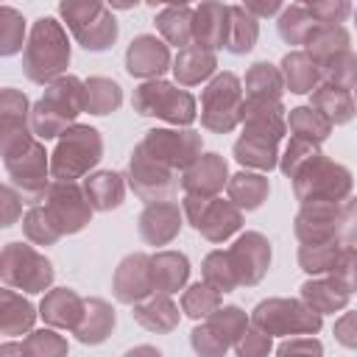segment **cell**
Instances as JSON below:
<instances>
[{"label": "cell", "instance_id": "12", "mask_svg": "<svg viewBox=\"0 0 357 357\" xmlns=\"http://www.w3.org/2000/svg\"><path fill=\"white\" fill-rule=\"evenodd\" d=\"M128 181L134 187V192L153 204V201H167L176 190H178V178H176V170L167 167L165 162H159L156 156L148 153V148L139 142L131 153V162H128Z\"/></svg>", "mask_w": 357, "mask_h": 357}, {"label": "cell", "instance_id": "11", "mask_svg": "<svg viewBox=\"0 0 357 357\" xmlns=\"http://www.w3.org/2000/svg\"><path fill=\"white\" fill-rule=\"evenodd\" d=\"M184 215L190 218V223L209 243L229 240L240 229V223H243L240 206L234 201H223V198H215V195L187 192V198H184Z\"/></svg>", "mask_w": 357, "mask_h": 357}, {"label": "cell", "instance_id": "46", "mask_svg": "<svg viewBox=\"0 0 357 357\" xmlns=\"http://www.w3.org/2000/svg\"><path fill=\"white\" fill-rule=\"evenodd\" d=\"M321 75H324L329 84L354 89V86H357V56L351 53V47L335 53L332 59H326V61L321 64Z\"/></svg>", "mask_w": 357, "mask_h": 357}, {"label": "cell", "instance_id": "19", "mask_svg": "<svg viewBox=\"0 0 357 357\" xmlns=\"http://www.w3.org/2000/svg\"><path fill=\"white\" fill-rule=\"evenodd\" d=\"M170 67V50L151 33L137 36L126 53V70L137 78H159Z\"/></svg>", "mask_w": 357, "mask_h": 357}, {"label": "cell", "instance_id": "45", "mask_svg": "<svg viewBox=\"0 0 357 357\" xmlns=\"http://www.w3.org/2000/svg\"><path fill=\"white\" fill-rule=\"evenodd\" d=\"M22 231H25V237H28L31 243H36V245H50V243H56V240L61 237V231H59L56 223L50 220L47 209L39 206V204H31V209L25 212V218H22Z\"/></svg>", "mask_w": 357, "mask_h": 357}, {"label": "cell", "instance_id": "34", "mask_svg": "<svg viewBox=\"0 0 357 357\" xmlns=\"http://www.w3.org/2000/svg\"><path fill=\"white\" fill-rule=\"evenodd\" d=\"M226 190H229V201H234L240 209H257L268 198L271 184L259 173L243 170V173H237V176H231L226 181Z\"/></svg>", "mask_w": 357, "mask_h": 357}, {"label": "cell", "instance_id": "38", "mask_svg": "<svg viewBox=\"0 0 357 357\" xmlns=\"http://www.w3.org/2000/svg\"><path fill=\"white\" fill-rule=\"evenodd\" d=\"M282 89H284L282 70H276L268 61H257L245 73V98H282Z\"/></svg>", "mask_w": 357, "mask_h": 357}, {"label": "cell", "instance_id": "55", "mask_svg": "<svg viewBox=\"0 0 357 357\" xmlns=\"http://www.w3.org/2000/svg\"><path fill=\"white\" fill-rule=\"evenodd\" d=\"M0 195H3V226H14V220H17V215L22 212V195H20V190L17 187H11V184H6L3 190H0Z\"/></svg>", "mask_w": 357, "mask_h": 357}, {"label": "cell", "instance_id": "54", "mask_svg": "<svg viewBox=\"0 0 357 357\" xmlns=\"http://www.w3.org/2000/svg\"><path fill=\"white\" fill-rule=\"evenodd\" d=\"M192 346L198 349V351H204V354H220V351H226L229 346L204 324V326H195L192 329Z\"/></svg>", "mask_w": 357, "mask_h": 357}, {"label": "cell", "instance_id": "42", "mask_svg": "<svg viewBox=\"0 0 357 357\" xmlns=\"http://www.w3.org/2000/svg\"><path fill=\"white\" fill-rule=\"evenodd\" d=\"M318 20L310 14V8L301 6H290L282 17H279V36L287 45H307V39L312 36Z\"/></svg>", "mask_w": 357, "mask_h": 357}, {"label": "cell", "instance_id": "33", "mask_svg": "<svg viewBox=\"0 0 357 357\" xmlns=\"http://www.w3.org/2000/svg\"><path fill=\"white\" fill-rule=\"evenodd\" d=\"M259 25L257 17L245 6H231L229 8V31H226V50L229 53H248L257 42Z\"/></svg>", "mask_w": 357, "mask_h": 357}, {"label": "cell", "instance_id": "60", "mask_svg": "<svg viewBox=\"0 0 357 357\" xmlns=\"http://www.w3.org/2000/svg\"><path fill=\"white\" fill-rule=\"evenodd\" d=\"M151 6H156V3H167V6H187L190 0H148Z\"/></svg>", "mask_w": 357, "mask_h": 357}, {"label": "cell", "instance_id": "20", "mask_svg": "<svg viewBox=\"0 0 357 357\" xmlns=\"http://www.w3.org/2000/svg\"><path fill=\"white\" fill-rule=\"evenodd\" d=\"M226 31H229V6L218 0H204L192 14V42L218 50L226 47Z\"/></svg>", "mask_w": 357, "mask_h": 357}, {"label": "cell", "instance_id": "16", "mask_svg": "<svg viewBox=\"0 0 357 357\" xmlns=\"http://www.w3.org/2000/svg\"><path fill=\"white\" fill-rule=\"evenodd\" d=\"M229 259H231L237 284H257L271 265V243L259 231H245L229 248Z\"/></svg>", "mask_w": 357, "mask_h": 357}, {"label": "cell", "instance_id": "24", "mask_svg": "<svg viewBox=\"0 0 357 357\" xmlns=\"http://www.w3.org/2000/svg\"><path fill=\"white\" fill-rule=\"evenodd\" d=\"M276 145H279V137L265 134V131H251V128H245L243 137L234 142V156H237V162L245 165V167L271 170V167H276V162H279Z\"/></svg>", "mask_w": 357, "mask_h": 357}, {"label": "cell", "instance_id": "23", "mask_svg": "<svg viewBox=\"0 0 357 357\" xmlns=\"http://www.w3.org/2000/svg\"><path fill=\"white\" fill-rule=\"evenodd\" d=\"M39 315L50 326L75 329L81 324V315H84V298L70 287H56V290L45 293V298L39 304Z\"/></svg>", "mask_w": 357, "mask_h": 357}, {"label": "cell", "instance_id": "37", "mask_svg": "<svg viewBox=\"0 0 357 357\" xmlns=\"http://www.w3.org/2000/svg\"><path fill=\"white\" fill-rule=\"evenodd\" d=\"M156 28L170 45L187 47L192 42V11L187 6H170L156 14Z\"/></svg>", "mask_w": 357, "mask_h": 357}, {"label": "cell", "instance_id": "53", "mask_svg": "<svg viewBox=\"0 0 357 357\" xmlns=\"http://www.w3.org/2000/svg\"><path fill=\"white\" fill-rule=\"evenodd\" d=\"M234 349H237L240 354H262V351L271 349V335L251 324V329H245V335L234 343Z\"/></svg>", "mask_w": 357, "mask_h": 357}, {"label": "cell", "instance_id": "43", "mask_svg": "<svg viewBox=\"0 0 357 357\" xmlns=\"http://www.w3.org/2000/svg\"><path fill=\"white\" fill-rule=\"evenodd\" d=\"M337 251H340V240L301 243V248H298V265H301V271H307V273H312V276L329 273V268H332Z\"/></svg>", "mask_w": 357, "mask_h": 357}, {"label": "cell", "instance_id": "25", "mask_svg": "<svg viewBox=\"0 0 357 357\" xmlns=\"http://www.w3.org/2000/svg\"><path fill=\"white\" fill-rule=\"evenodd\" d=\"M215 73V50H206L201 45H187L178 50L176 61H173V75L178 84L192 86L201 84L204 78H209Z\"/></svg>", "mask_w": 357, "mask_h": 357}, {"label": "cell", "instance_id": "30", "mask_svg": "<svg viewBox=\"0 0 357 357\" xmlns=\"http://www.w3.org/2000/svg\"><path fill=\"white\" fill-rule=\"evenodd\" d=\"M84 192L89 198V204L100 212H109V209H117L123 204V195H126V187H123V176L120 173H112V170H103V173H92L84 178Z\"/></svg>", "mask_w": 357, "mask_h": 357}, {"label": "cell", "instance_id": "13", "mask_svg": "<svg viewBox=\"0 0 357 357\" xmlns=\"http://www.w3.org/2000/svg\"><path fill=\"white\" fill-rule=\"evenodd\" d=\"M42 201H45L42 206L47 209L50 220L56 223V229L61 234L81 231L89 223L92 209H95L89 204V198H86L84 187H78L75 181H56V184H50Z\"/></svg>", "mask_w": 357, "mask_h": 357}, {"label": "cell", "instance_id": "50", "mask_svg": "<svg viewBox=\"0 0 357 357\" xmlns=\"http://www.w3.org/2000/svg\"><path fill=\"white\" fill-rule=\"evenodd\" d=\"M312 153H318V142L293 134L290 142H287V148H284V156H282V162H279L282 173H284V176H293V173H296Z\"/></svg>", "mask_w": 357, "mask_h": 357}, {"label": "cell", "instance_id": "21", "mask_svg": "<svg viewBox=\"0 0 357 357\" xmlns=\"http://www.w3.org/2000/svg\"><path fill=\"white\" fill-rule=\"evenodd\" d=\"M181 229V209L173 201H153L139 215V234L151 245L170 243Z\"/></svg>", "mask_w": 357, "mask_h": 357}, {"label": "cell", "instance_id": "59", "mask_svg": "<svg viewBox=\"0 0 357 357\" xmlns=\"http://www.w3.org/2000/svg\"><path fill=\"white\" fill-rule=\"evenodd\" d=\"M112 8H131V6H137L139 0H106Z\"/></svg>", "mask_w": 357, "mask_h": 357}, {"label": "cell", "instance_id": "40", "mask_svg": "<svg viewBox=\"0 0 357 357\" xmlns=\"http://www.w3.org/2000/svg\"><path fill=\"white\" fill-rule=\"evenodd\" d=\"M123 103L120 84L112 78H89L84 92V109L92 114H109Z\"/></svg>", "mask_w": 357, "mask_h": 357}, {"label": "cell", "instance_id": "18", "mask_svg": "<svg viewBox=\"0 0 357 357\" xmlns=\"http://www.w3.org/2000/svg\"><path fill=\"white\" fill-rule=\"evenodd\" d=\"M33 134L31 126V109H28V98L17 89H3L0 95V145L11 148Z\"/></svg>", "mask_w": 357, "mask_h": 357}, {"label": "cell", "instance_id": "1", "mask_svg": "<svg viewBox=\"0 0 357 357\" xmlns=\"http://www.w3.org/2000/svg\"><path fill=\"white\" fill-rule=\"evenodd\" d=\"M84 92L86 84H81L75 75H59L45 86V95L31 109V126L39 139L61 137L73 120L84 112Z\"/></svg>", "mask_w": 357, "mask_h": 357}, {"label": "cell", "instance_id": "49", "mask_svg": "<svg viewBox=\"0 0 357 357\" xmlns=\"http://www.w3.org/2000/svg\"><path fill=\"white\" fill-rule=\"evenodd\" d=\"M329 276L349 293L357 290V248L354 245H340L332 268H329Z\"/></svg>", "mask_w": 357, "mask_h": 357}, {"label": "cell", "instance_id": "57", "mask_svg": "<svg viewBox=\"0 0 357 357\" xmlns=\"http://www.w3.org/2000/svg\"><path fill=\"white\" fill-rule=\"evenodd\" d=\"M243 6L254 14V17H273L282 8V0H243Z\"/></svg>", "mask_w": 357, "mask_h": 357}, {"label": "cell", "instance_id": "27", "mask_svg": "<svg viewBox=\"0 0 357 357\" xmlns=\"http://www.w3.org/2000/svg\"><path fill=\"white\" fill-rule=\"evenodd\" d=\"M134 318L151 332H170L178 324V310L170 301V293H159V296L151 293L148 298L134 304Z\"/></svg>", "mask_w": 357, "mask_h": 357}, {"label": "cell", "instance_id": "8", "mask_svg": "<svg viewBox=\"0 0 357 357\" xmlns=\"http://www.w3.org/2000/svg\"><path fill=\"white\" fill-rule=\"evenodd\" d=\"M0 276L8 287L25 293H42L53 282V265L33 245L8 243L0 254Z\"/></svg>", "mask_w": 357, "mask_h": 357}, {"label": "cell", "instance_id": "51", "mask_svg": "<svg viewBox=\"0 0 357 357\" xmlns=\"http://www.w3.org/2000/svg\"><path fill=\"white\" fill-rule=\"evenodd\" d=\"M22 349H25V354H33V357H50V354H64L67 340H61V335H56L50 329H39V332L28 335Z\"/></svg>", "mask_w": 357, "mask_h": 357}, {"label": "cell", "instance_id": "7", "mask_svg": "<svg viewBox=\"0 0 357 357\" xmlns=\"http://www.w3.org/2000/svg\"><path fill=\"white\" fill-rule=\"evenodd\" d=\"M134 109L145 117H162L173 126H190L195 120V98L159 78H151L137 86Z\"/></svg>", "mask_w": 357, "mask_h": 357}, {"label": "cell", "instance_id": "36", "mask_svg": "<svg viewBox=\"0 0 357 357\" xmlns=\"http://www.w3.org/2000/svg\"><path fill=\"white\" fill-rule=\"evenodd\" d=\"M340 50H349V33H346V28L329 25V22H318L315 31H312V36L307 39V53L321 67L326 59H332Z\"/></svg>", "mask_w": 357, "mask_h": 357}, {"label": "cell", "instance_id": "17", "mask_svg": "<svg viewBox=\"0 0 357 357\" xmlns=\"http://www.w3.org/2000/svg\"><path fill=\"white\" fill-rule=\"evenodd\" d=\"M156 290L153 282V257L128 254L114 271V298L123 304H137Z\"/></svg>", "mask_w": 357, "mask_h": 357}, {"label": "cell", "instance_id": "31", "mask_svg": "<svg viewBox=\"0 0 357 357\" xmlns=\"http://www.w3.org/2000/svg\"><path fill=\"white\" fill-rule=\"evenodd\" d=\"M112 329H114V310L100 298H86L81 324L73 329L78 335V340L81 343H100Z\"/></svg>", "mask_w": 357, "mask_h": 357}, {"label": "cell", "instance_id": "26", "mask_svg": "<svg viewBox=\"0 0 357 357\" xmlns=\"http://www.w3.org/2000/svg\"><path fill=\"white\" fill-rule=\"evenodd\" d=\"M33 304L6 284V290H0V332L6 337H17L33 326Z\"/></svg>", "mask_w": 357, "mask_h": 357}, {"label": "cell", "instance_id": "28", "mask_svg": "<svg viewBox=\"0 0 357 357\" xmlns=\"http://www.w3.org/2000/svg\"><path fill=\"white\" fill-rule=\"evenodd\" d=\"M312 106L321 114H326L332 120V126L349 123L354 117V112H357V103H354L351 92L346 86H337V84H329V81L312 89Z\"/></svg>", "mask_w": 357, "mask_h": 357}, {"label": "cell", "instance_id": "58", "mask_svg": "<svg viewBox=\"0 0 357 357\" xmlns=\"http://www.w3.org/2000/svg\"><path fill=\"white\" fill-rule=\"evenodd\" d=\"M293 351H321V343L312 340V337H304V340H284L279 346V354H293Z\"/></svg>", "mask_w": 357, "mask_h": 357}, {"label": "cell", "instance_id": "61", "mask_svg": "<svg viewBox=\"0 0 357 357\" xmlns=\"http://www.w3.org/2000/svg\"><path fill=\"white\" fill-rule=\"evenodd\" d=\"M354 103H357V100H354Z\"/></svg>", "mask_w": 357, "mask_h": 357}, {"label": "cell", "instance_id": "3", "mask_svg": "<svg viewBox=\"0 0 357 357\" xmlns=\"http://www.w3.org/2000/svg\"><path fill=\"white\" fill-rule=\"evenodd\" d=\"M293 192L301 204L307 201H343L351 192V173L326 159L324 153H312L293 176Z\"/></svg>", "mask_w": 357, "mask_h": 357}, {"label": "cell", "instance_id": "14", "mask_svg": "<svg viewBox=\"0 0 357 357\" xmlns=\"http://www.w3.org/2000/svg\"><path fill=\"white\" fill-rule=\"evenodd\" d=\"M142 145L148 148L151 156H156L159 162H165L167 167L178 170V167H190L198 156H201V134L190 131V128H151L142 139Z\"/></svg>", "mask_w": 357, "mask_h": 357}, {"label": "cell", "instance_id": "56", "mask_svg": "<svg viewBox=\"0 0 357 357\" xmlns=\"http://www.w3.org/2000/svg\"><path fill=\"white\" fill-rule=\"evenodd\" d=\"M335 337L349 346V349H357V312H346L337 324H335Z\"/></svg>", "mask_w": 357, "mask_h": 357}, {"label": "cell", "instance_id": "44", "mask_svg": "<svg viewBox=\"0 0 357 357\" xmlns=\"http://www.w3.org/2000/svg\"><path fill=\"white\" fill-rule=\"evenodd\" d=\"M181 307L190 318H209L218 307H220V290L212 287L209 282H195L184 290L181 296Z\"/></svg>", "mask_w": 357, "mask_h": 357}, {"label": "cell", "instance_id": "4", "mask_svg": "<svg viewBox=\"0 0 357 357\" xmlns=\"http://www.w3.org/2000/svg\"><path fill=\"white\" fill-rule=\"evenodd\" d=\"M100 153H103V142H100V134L95 128L70 126L59 137V145H56L53 159H50V173L56 181L84 178L100 162Z\"/></svg>", "mask_w": 357, "mask_h": 357}, {"label": "cell", "instance_id": "41", "mask_svg": "<svg viewBox=\"0 0 357 357\" xmlns=\"http://www.w3.org/2000/svg\"><path fill=\"white\" fill-rule=\"evenodd\" d=\"M206 326L226 343V346H234L245 329H248V318L240 307H218L209 318H206Z\"/></svg>", "mask_w": 357, "mask_h": 357}, {"label": "cell", "instance_id": "2", "mask_svg": "<svg viewBox=\"0 0 357 357\" xmlns=\"http://www.w3.org/2000/svg\"><path fill=\"white\" fill-rule=\"evenodd\" d=\"M67 64H70V42L64 28L53 17L36 20L22 50L25 75L33 84H50L67 70Z\"/></svg>", "mask_w": 357, "mask_h": 357}, {"label": "cell", "instance_id": "5", "mask_svg": "<svg viewBox=\"0 0 357 357\" xmlns=\"http://www.w3.org/2000/svg\"><path fill=\"white\" fill-rule=\"evenodd\" d=\"M3 165L11 176V184L20 190V195L28 204H36L47 192V153L39 142V137H28L11 148H3Z\"/></svg>", "mask_w": 357, "mask_h": 357}, {"label": "cell", "instance_id": "47", "mask_svg": "<svg viewBox=\"0 0 357 357\" xmlns=\"http://www.w3.org/2000/svg\"><path fill=\"white\" fill-rule=\"evenodd\" d=\"M204 282H209L212 287H218L220 293H229L237 287V276L229 259V251H212L204 259Z\"/></svg>", "mask_w": 357, "mask_h": 357}, {"label": "cell", "instance_id": "10", "mask_svg": "<svg viewBox=\"0 0 357 357\" xmlns=\"http://www.w3.org/2000/svg\"><path fill=\"white\" fill-rule=\"evenodd\" d=\"M243 120V89L237 75L220 73L201 92V123L209 131L226 134Z\"/></svg>", "mask_w": 357, "mask_h": 357}, {"label": "cell", "instance_id": "22", "mask_svg": "<svg viewBox=\"0 0 357 357\" xmlns=\"http://www.w3.org/2000/svg\"><path fill=\"white\" fill-rule=\"evenodd\" d=\"M226 181V162L218 153H201L190 167H184L181 187L195 195H218Z\"/></svg>", "mask_w": 357, "mask_h": 357}, {"label": "cell", "instance_id": "52", "mask_svg": "<svg viewBox=\"0 0 357 357\" xmlns=\"http://www.w3.org/2000/svg\"><path fill=\"white\" fill-rule=\"evenodd\" d=\"M307 8L310 14L318 20V22H329V25H337L349 17L351 11V0H307Z\"/></svg>", "mask_w": 357, "mask_h": 357}, {"label": "cell", "instance_id": "15", "mask_svg": "<svg viewBox=\"0 0 357 357\" xmlns=\"http://www.w3.org/2000/svg\"><path fill=\"white\" fill-rule=\"evenodd\" d=\"M343 204L337 201H307L296 215V234L301 243H326L340 240Z\"/></svg>", "mask_w": 357, "mask_h": 357}, {"label": "cell", "instance_id": "6", "mask_svg": "<svg viewBox=\"0 0 357 357\" xmlns=\"http://www.w3.org/2000/svg\"><path fill=\"white\" fill-rule=\"evenodd\" d=\"M59 11L86 50H106L117 39V20L106 8V0H61Z\"/></svg>", "mask_w": 357, "mask_h": 357}, {"label": "cell", "instance_id": "32", "mask_svg": "<svg viewBox=\"0 0 357 357\" xmlns=\"http://www.w3.org/2000/svg\"><path fill=\"white\" fill-rule=\"evenodd\" d=\"M349 290H343L332 276L329 279H310V282H304L301 284V298L312 307V310H318L321 315L324 312H337V310H343L346 304H349Z\"/></svg>", "mask_w": 357, "mask_h": 357}, {"label": "cell", "instance_id": "39", "mask_svg": "<svg viewBox=\"0 0 357 357\" xmlns=\"http://www.w3.org/2000/svg\"><path fill=\"white\" fill-rule=\"evenodd\" d=\"M287 126L296 137H304V139H312V142H324L332 131V120L326 114H321L315 106L293 109L290 117H287Z\"/></svg>", "mask_w": 357, "mask_h": 357}, {"label": "cell", "instance_id": "29", "mask_svg": "<svg viewBox=\"0 0 357 357\" xmlns=\"http://www.w3.org/2000/svg\"><path fill=\"white\" fill-rule=\"evenodd\" d=\"M282 78H284V86L290 92H298L301 95V92H312L324 75H321L318 61L310 53L296 50V53H287L284 56V61H282Z\"/></svg>", "mask_w": 357, "mask_h": 357}, {"label": "cell", "instance_id": "9", "mask_svg": "<svg viewBox=\"0 0 357 357\" xmlns=\"http://www.w3.org/2000/svg\"><path fill=\"white\" fill-rule=\"evenodd\" d=\"M251 324L268 335H312L321 329V312L307 301L293 298H271L257 304Z\"/></svg>", "mask_w": 357, "mask_h": 357}, {"label": "cell", "instance_id": "35", "mask_svg": "<svg viewBox=\"0 0 357 357\" xmlns=\"http://www.w3.org/2000/svg\"><path fill=\"white\" fill-rule=\"evenodd\" d=\"M190 273V262L178 251H162L153 254V282L159 293H176Z\"/></svg>", "mask_w": 357, "mask_h": 357}, {"label": "cell", "instance_id": "48", "mask_svg": "<svg viewBox=\"0 0 357 357\" xmlns=\"http://www.w3.org/2000/svg\"><path fill=\"white\" fill-rule=\"evenodd\" d=\"M22 39H25V20L20 11L3 6L0 8V53L3 56H14L17 50H22Z\"/></svg>", "mask_w": 357, "mask_h": 357}]
</instances>
